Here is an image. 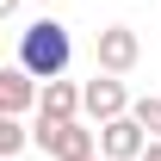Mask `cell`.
Segmentation results:
<instances>
[{
  "mask_svg": "<svg viewBox=\"0 0 161 161\" xmlns=\"http://www.w3.org/2000/svg\"><path fill=\"white\" fill-rule=\"evenodd\" d=\"M37 99H43V80H37V75H25L19 62L0 68V118H25Z\"/></svg>",
  "mask_w": 161,
  "mask_h": 161,
  "instance_id": "52a82bcc",
  "label": "cell"
},
{
  "mask_svg": "<svg viewBox=\"0 0 161 161\" xmlns=\"http://www.w3.org/2000/svg\"><path fill=\"white\" fill-rule=\"evenodd\" d=\"M93 62H99V75H118V80H124V75L142 62V37L130 31V25H105L99 43H93Z\"/></svg>",
  "mask_w": 161,
  "mask_h": 161,
  "instance_id": "277c9868",
  "label": "cell"
},
{
  "mask_svg": "<svg viewBox=\"0 0 161 161\" xmlns=\"http://www.w3.org/2000/svg\"><path fill=\"white\" fill-rule=\"evenodd\" d=\"M19 6H25V0H0V19H13V13H19Z\"/></svg>",
  "mask_w": 161,
  "mask_h": 161,
  "instance_id": "30bf717a",
  "label": "cell"
},
{
  "mask_svg": "<svg viewBox=\"0 0 161 161\" xmlns=\"http://www.w3.org/2000/svg\"><path fill=\"white\" fill-rule=\"evenodd\" d=\"M99 155L105 161H142L149 155V130H142L136 118H112L99 130Z\"/></svg>",
  "mask_w": 161,
  "mask_h": 161,
  "instance_id": "8992f818",
  "label": "cell"
},
{
  "mask_svg": "<svg viewBox=\"0 0 161 161\" xmlns=\"http://www.w3.org/2000/svg\"><path fill=\"white\" fill-rule=\"evenodd\" d=\"M31 136L50 161H93L99 155V130H87V124H31Z\"/></svg>",
  "mask_w": 161,
  "mask_h": 161,
  "instance_id": "7a4b0ae2",
  "label": "cell"
},
{
  "mask_svg": "<svg viewBox=\"0 0 161 161\" xmlns=\"http://www.w3.org/2000/svg\"><path fill=\"white\" fill-rule=\"evenodd\" d=\"M68 62H75V37H68V25L62 19H31L19 31V68L37 80H62L68 75Z\"/></svg>",
  "mask_w": 161,
  "mask_h": 161,
  "instance_id": "6da1fadb",
  "label": "cell"
},
{
  "mask_svg": "<svg viewBox=\"0 0 161 161\" xmlns=\"http://www.w3.org/2000/svg\"><path fill=\"white\" fill-rule=\"evenodd\" d=\"M25 142H37V136H31V124H25V118H0V161H13Z\"/></svg>",
  "mask_w": 161,
  "mask_h": 161,
  "instance_id": "ba28073f",
  "label": "cell"
},
{
  "mask_svg": "<svg viewBox=\"0 0 161 161\" xmlns=\"http://www.w3.org/2000/svg\"><path fill=\"white\" fill-rule=\"evenodd\" d=\"M80 93H87V118L99 124V130H105L112 118H130V105H136L130 87H124L118 75H99V68H93V80H80Z\"/></svg>",
  "mask_w": 161,
  "mask_h": 161,
  "instance_id": "3957f363",
  "label": "cell"
},
{
  "mask_svg": "<svg viewBox=\"0 0 161 161\" xmlns=\"http://www.w3.org/2000/svg\"><path fill=\"white\" fill-rule=\"evenodd\" d=\"M80 112H87V93H80V80H43L37 124H80Z\"/></svg>",
  "mask_w": 161,
  "mask_h": 161,
  "instance_id": "5b68a950",
  "label": "cell"
},
{
  "mask_svg": "<svg viewBox=\"0 0 161 161\" xmlns=\"http://www.w3.org/2000/svg\"><path fill=\"white\" fill-rule=\"evenodd\" d=\"M93 161H105V155H93Z\"/></svg>",
  "mask_w": 161,
  "mask_h": 161,
  "instance_id": "7c38bea8",
  "label": "cell"
},
{
  "mask_svg": "<svg viewBox=\"0 0 161 161\" xmlns=\"http://www.w3.org/2000/svg\"><path fill=\"white\" fill-rule=\"evenodd\" d=\"M130 118L149 130V142H161V99H155V93H142V99L130 105Z\"/></svg>",
  "mask_w": 161,
  "mask_h": 161,
  "instance_id": "9c48e42d",
  "label": "cell"
},
{
  "mask_svg": "<svg viewBox=\"0 0 161 161\" xmlns=\"http://www.w3.org/2000/svg\"><path fill=\"white\" fill-rule=\"evenodd\" d=\"M142 161H161V142H149V155H142Z\"/></svg>",
  "mask_w": 161,
  "mask_h": 161,
  "instance_id": "8fae6325",
  "label": "cell"
}]
</instances>
